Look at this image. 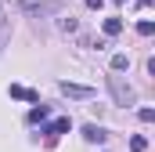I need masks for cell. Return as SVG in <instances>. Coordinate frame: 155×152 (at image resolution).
Listing matches in <instances>:
<instances>
[{"label": "cell", "mask_w": 155, "mask_h": 152, "mask_svg": "<svg viewBox=\"0 0 155 152\" xmlns=\"http://www.w3.org/2000/svg\"><path fill=\"white\" fill-rule=\"evenodd\" d=\"M69 127H72V123H69V116H61V119H54V123H51V127H47L43 134H51V138H58V134H69Z\"/></svg>", "instance_id": "5"}, {"label": "cell", "mask_w": 155, "mask_h": 152, "mask_svg": "<svg viewBox=\"0 0 155 152\" xmlns=\"http://www.w3.org/2000/svg\"><path fill=\"white\" fill-rule=\"evenodd\" d=\"M11 98H25V102H40L36 91H25L22 83H11Z\"/></svg>", "instance_id": "6"}, {"label": "cell", "mask_w": 155, "mask_h": 152, "mask_svg": "<svg viewBox=\"0 0 155 152\" xmlns=\"http://www.w3.org/2000/svg\"><path fill=\"white\" fill-rule=\"evenodd\" d=\"M18 7H22L25 15H54V11H58L54 0H18Z\"/></svg>", "instance_id": "1"}, {"label": "cell", "mask_w": 155, "mask_h": 152, "mask_svg": "<svg viewBox=\"0 0 155 152\" xmlns=\"http://www.w3.org/2000/svg\"><path fill=\"white\" fill-rule=\"evenodd\" d=\"M101 4H105V0H87V7H94V11H97Z\"/></svg>", "instance_id": "14"}, {"label": "cell", "mask_w": 155, "mask_h": 152, "mask_svg": "<svg viewBox=\"0 0 155 152\" xmlns=\"http://www.w3.org/2000/svg\"><path fill=\"white\" fill-rule=\"evenodd\" d=\"M130 149H134V152H144V149H148V141H144V138H130Z\"/></svg>", "instance_id": "10"}, {"label": "cell", "mask_w": 155, "mask_h": 152, "mask_svg": "<svg viewBox=\"0 0 155 152\" xmlns=\"http://www.w3.org/2000/svg\"><path fill=\"white\" fill-rule=\"evenodd\" d=\"M126 65H130L126 54H116V58H112V69H116V73H119V69H126Z\"/></svg>", "instance_id": "9"}, {"label": "cell", "mask_w": 155, "mask_h": 152, "mask_svg": "<svg viewBox=\"0 0 155 152\" xmlns=\"http://www.w3.org/2000/svg\"><path fill=\"white\" fill-rule=\"evenodd\" d=\"M137 33H141V36H152L155 26H152V22H141V26H137Z\"/></svg>", "instance_id": "12"}, {"label": "cell", "mask_w": 155, "mask_h": 152, "mask_svg": "<svg viewBox=\"0 0 155 152\" xmlns=\"http://www.w3.org/2000/svg\"><path fill=\"white\" fill-rule=\"evenodd\" d=\"M112 4H123V0H112Z\"/></svg>", "instance_id": "15"}, {"label": "cell", "mask_w": 155, "mask_h": 152, "mask_svg": "<svg viewBox=\"0 0 155 152\" xmlns=\"http://www.w3.org/2000/svg\"><path fill=\"white\" fill-rule=\"evenodd\" d=\"M108 87H112V94H116L119 105H134V87H126L119 76H108Z\"/></svg>", "instance_id": "2"}, {"label": "cell", "mask_w": 155, "mask_h": 152, "mask_svg": "<svg viewBox=\"0 0 155 152\" xmlns=\"http://www.w3.org/2000/svg\"><path fill=\"white\" fill-rule=\"evenodd\" d=\"M61 94H65V98H90L94 91L83 87V83H69V80H65V83H61Z\"/></svg>", "instance_id": "3"}, {"label": "cell", "mask_w": 155, "mask_h": 152, "mask_svg": "<svg viewBox=\"0 0 155 152\" xmlns=\"http://www.w3.org/2000/svg\"><path fill=\"white\" fill-rule=\"evenodd\" d=\"M29 119H33V123H40V119H47V105H36V109L29 112Z\"/></svg>", "instance_id": "8"}, {"label": "cell", "mask_w": 155, "mask_h": 152, "mask_svg": "<svg viewBox=\"0 0 155 152\" xmlns=\"http://www.w3.org/2000/svg\"><path fill=\"white\" fill-rule=\"evenodd\" d=\"M83 138H87V141H94V145H101V141H105L108 134H105V130H101L97 123H87V127H83Z\"/></svg>", "instance_id": "4"}, {"label": "cell", "mask_w": 155, "mask_h": 152, "mask_svg": "<svg viewBox=\"0 0 155 152\" xmlns=\"http://www.w3.org/2000/svg\"><path fill=\"white\" fill-rule=\"evenodd\" d=\"M58 26H61V29H65V33H76V18H61V22H58Z\"/></svg>", "instance_id": "11"}, {"label": "cell", "mask_w": 155, "mask_h": 152, "mask_svg": "<svg viewBox=\"0 0 155 152\" xmlns=\"http://www.w3.org/2000/svg\"><path fill=\"white\" fill-rule=\"evenodd\" d=\"M137 116H141L144 123H152V119H155V109H141V112H137Z\"/></svg>", "instance_id": "13"}, {"label": "cell", "mask_w": 155, "mask_h": 152, "mask_svg": "<svg viewBox=\"0 0 155 152\" xmlns=\"http://www.w3.org/2000/svg\"><path fill=\"white\" fill-rule=\"evenodd\" d=\"M123 33V22L119 18H105V36H119Z\"/></svg>", "instance_id": "7"}]
</instances>
